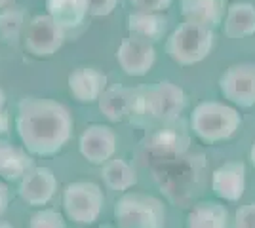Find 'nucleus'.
I'll return each instance as SVG.
<instances>
[{
  "mask_svg": "<svg viewBox=\"0 0 255 228\" xmlns=\"http://www.w3.org/2000/svg\"><path fill=\"white\" fill-rule=\"evenodd\" d=\"M15 130L27 152L53 156L73 137L75 120L69 109L44 97H25L17 107Z\"/></svg>",
  "mask_w": 255,
  "mask_h": 228,
  "instance_id": "1",
  "label": "nucleus"
},
{
  "mask_svg": "<svg viewBox=\"0 0 255 228\" xmlns=\"http://www.w3.org/2000/svg\"><path fill=\"white\" fill-rule=\"evenodd\" d=\"M242 126L240 112L219 101H202L191 114V130L200 141L213 145L231 139Z\"/></svg>",
  "mask_w": 255,
  "mask_h": 228,
  "instance_id": "2",
  "label": "nucleus"
},
{
  "mask_svg": "<svg viewBox=\"0 0 255 228\" xmlns=\"http://www.w3.org/2000/svg\"><path fill=\"white\" fill-rule=\"evenodd\" d=\"M213 29L198 23L185 21L168 36L166 54L177 65L191 67L204 61L213 50Z\"/></svg>",
  "mask_w": 255,
  "mask_h": 228,
  "instance_id": "3",
  "label": "nucleus"
},
{
  "mask_svg": "<svg viewBox=\"0 0 255 228\" xmlns=\"http://www.w3.org/2000/svg\"><path fill=\"white\" fill-rule=\"evenodd\" d=\"M115 221L118 228H164L166 206L156 196L126 192L115 204Z\"/></svg>",
  "mask_w": 255,
  "mask_h": 228,
  "instance_id": "4",
  "label": "nucleus"
},
{
  "mask_svg": "<svg viewBox=\"0 0 255 228\" xmlns=\"http://www.w3.org/2000/svg\"><path fill=\"white\" fill-rule=\"evenodd\" d=\"M137 89V114H145L156 120L177 118L187 107V95L183 87L170 80L156 82L152 86H141Z\"/></svg>",
  "mask_w": 255,
  "mask_h": 228,
  "instance_id": "5",
  "label": "nucleus"
},
{
  "mask_svg": "<svg viewBox=\"0 0 255 228\" xmlns=\"http://www.w3.org/2000/svg\"><path fill=\"white\" fill-rule=\"evenodd\" d=\"M105 206L101 186L92 181L69 183L63 190L65 215L76 225H94Z\"/></svg>",
  "mask_w": 255,
  "mask_h": 228,
  "instance_id": "6",
  "label": "nucleus"
},
{
  "mask_svg": "<svg viewBox=\"0 0 255 228\" xmlns=\"http://www.w3.org/2000/svg\"><path fill=\"white\" fill-rule=\"evenodd\" d=\"M219 89L227 101L240 109L255 105V63L229 67L219 78Z\"/></svg>",
  "mask_w": 255,
  "mask_h": 228,
  "instance_id": "7",
  "label": "nucleus"
},
{
  "mask_svg": "<svg viewBox=\"0 0 255 228\" xmlns=\"http://www.w3.org/2000/svg\"><path fill=\"white\" fill-rule=\"evenodd\" d=\"M65 42V29L50 15H36L27 27L25 48L34 57H52Z\"/></svg>",
  "mask_w": 255,
  "mask_h": 228,
  "instance_id": "8",
  "label": "nucleus"
},
{
  "mask_svg": "<svg viewBox=\"0 0 255 228\" xmlns=\"http://www.w3.org/2000/svg\"><path fill=\"white\" fill-rule=\"evenodd\" d=\"M117 145L118 139L113 128L103 124H92L82 131L78 139V151L90 163L103 165L115 156Z\"/></svg>",
  "mask_w": 255,
  "mask_h": 228,
  "instance_id": "9",
  "label": "nucleus"
},
{
  "mask_svg": "<svg viewBox=\"0 0 255 228\" xmlns=\"http://www.w3.org/2000/svg\"><path fill=\"white\" fill-rule=\"evenodd\" d=\"M117 61L126 75L145 76L156 61V52L152 42L129 34V38H124L118 46Z\"/></svg>",
  "mask_w": 255,
  "mask_h": 228,
  "instance_id": "10",
  "label": "nucleus"
},
{
  "mask_svg": "<svg viewBox=\"0 0 255 228\" xmlns=\"http://www.w3.org/2000/svg\"><path fill=\"white\" fill-rule=\"evenodd\" d=\"M17 192L27 206H48L57 192V177L50 167H31L21 177Z\"/></svg>",
  "mask_w": 255,
  "mask_h": 228,
  "instance_id": "11",
  "label": "nucleus"
},
{
  "mask_svg": "<svg viewBox=\"0 0 255 228\" xmlns=\"http://www.w3.org/2000/svg\"><path fill=\"white\" fill-rule=\"evenodd\" d=\"M107 89V75L96 67H78L69 75V91L78 103H96Z\"/></svg>",
  "mask_w": 255,
  "mask_h": 228,
  "instance_id": "12",
  "label": "nucleus"
},
{
  "mask_svg": "<svg viewBox=\"0 0 255 228\" xmlns=\"http://www.w3.org/2000/svg\"><path fill=\"white\" fill-rule=\"evenodd\" d=\"M212 190L225 202H238L246 190L244 162H225L212 175Z\"/></svg>",
  "mask_w": 255,
  "mask_h": 228,
  "instance_id": "13",
  "label": "nucleus"
},
{
  "mask_svg": "<svg viewBox=\"0 0 255 228\" xmlns=\"http://www.w3.org/2000/svg\"><path fill=\"white\" fill-rule=\"evenodd\" d=\"M99 110L111 122H122L137 114V89L133 87H107L99 97Z\"/></svg>",
  "mask_w": 255,
  "mask_h": 228,
  "instance_id": "14",
  "label": "nucleus"
},
{
  "mask_svg": "<svg viewBox=\"0 0 255 228\" xmlns=\"http://www.w3.org/2000/svg\"><path fill=\"white\" fill-rule=\"evenodd\" d=\"M181 15L185 21H192L215 29L223 23L225 0H179Z\"/></svg>",
  "mask_w": 255,
  "mask_h": 228,
  "instance_id": "15",
  "label": "nucleus"
},
{
  "mask_svg": "<svg viewBox=\"0 0 255 228\" xmlns=\"http://www.w3.org/2000/svg\"><path fill=\"white\" fill-rule=\"evenodd\" d=\"M185 228H231V217L223 204L206 200L191 209Z\"/></svg>",
  "mask_w": 255,
  "mask_h": 228,
  "instance_id": "16",
  "label": "nucleus"
},
{
  "mask_svg": "<svg viewBox=\"0 0 255 228\" xmlns=\"http://www.w3.org/2000/svg\"><path fill=\"white\" fill-rule=\"evenodd\" d=\"M168 29V19L160 11H135L128 15V31L149 42H158Z\"/></svg>",
  "mask_w": 255,
  "mask_h": 228,
  "instance_id": "17",
  "label": "nucleus"
},
{
  "mask_svg": "<svg viewBox=\"0 0 255 228\" xmlns=\"http://www.w3.org/2000/svg\"><path fill=\"white\" fill-rule=\"evenodd\" d=\"M225 36L229 38H246L255 34V6L250 2H234L227 8L225 15Z\"/></svg>",
  "mask_w": 255,
  "mask_h": 228,
  "instance_id": "18",
  "label": "nucleus"
},
{
  "mask_svg": "<svg viewBox=\"0 0 255 228\" xmlns=\"http://www.w3.org/2000/svg\"><path fill=\"white\" fill-rule=\"evenodd\" d=\"M46 8L48 15L67 31L84 23L88 15V0H46Z\"/></svg>",
  "mask_w": 255,
  "mask_h": 228,
  "instance_id": "19",
  "label": "nucleus"
},
{
  "mask_svg": "<svg viewBox=\"0 0 255 228\" xmlns=\"http://www.w3.org/2000/svg\"><path fill=\"white\" fill-rule=\"evenodd\" d=\"M101 179L111 190H129L131 186L137 185V173L135 169L122 158H111L107 163H103Z\"/></svg>",
  "mask_w": 255,
  "mask_h": 228,
  "instance_id": "20",
  "label": "nucleus"
},
{
  "mask_svg": "<svg viewBox=\"0 0 255 228\" xmlns=\"http://www.w3.org/2000/svg\"><path fill=\"white\" fill-rule=\"evenodd\" d=\"M31 167H34L32 158L23 151V149H17V147H15L13 152H11V156L8 158L6 165L0 169V175H2V179H6V181H17V179H21L23 175L27 173Z\"/></svg>",
  "mask_w": 255,
  "mask_h": 228,
  "instance_id": "21",
  "label": "nucleus"
},
{
  "mask_svg": "<svg viewBox=\"0 0 255 228\" xmlns=\"http://www.w3.org/2000/svg\"><path fill=\"white\" fill-rule=\"evenodd\" d=\"M29 228H67V223L55 209H38L29 219Z\"/></svg>",
  "mask_w": 255,
  "mask_h": 228,
  "instance_id": "22",
  "label": "nucleus"
},
{
  "mask_svg": "<svg viewBox=\"0 0 255 228\" xmlns=\"http://www.w3.org/2000/svg\"><path fill=\"white\" fill-rule=\"evenodd\" d=\"M23 27V13L19 10H6L0 13V34L6 40H15Z\"/></svg>",
  "mask_w": 255,
  "mask_h": 228,
  "instance_id": "23",
  "label": "nucleus"
},
{
  "mask_svg": "<svg viewBox=\"0 0 255 228\" xmlns=\"http://www.w3.org/2000/svg\"><path fill=\"white\" fill-rule=\"evenodd\" d=\"M233 228H255V202L236 209Z\"/></svg>",
  "mask_w": 255,
  "mask_h": 228,
  "instance_id": "24",
  "label": "nucleus"
},
{
  "mask_svg": "<svg viewBox=\"0 0 255 228\" xmlns=\"http://www.w3.org/2000/svg\"><path fill=\"white\" fill-rule=\"evenodd\" d=\"M118 0H88V13L94 17H105L113 13Z\"/></svg>",
  "mask_w": 255,
  "mask_h": 228,
  "instance_id": "25",
  "label": "nucleus"
},
{
  "mask_svg": "<svg viewBox=\"0 0 255 228\" xmlns=\"http://www.w3.org/2000/svg\"><path fill=\"white\" fill-rule=\"evenodd\" d=\"M131 4L139 11H166L170 8L171 0H131Z\"/></svg>",
  "mask_w": 255,
  "mask_h": 228,
  "instance_id": "26",
  "label": "nucleus"
},
{
  "mask_svg": "<svg viewBox=\"0 0 255 228\" xmlns=\"http://www.w3.org/2000/svg\"><path fill=\"white\" fill-rule=\"evenodd\" d=\"M13 149H15L13 145H10L6 139H2V137H0V169L6 165V162H8V158L11 156Z\"/></svg>",
  "mask_w": 255,
  "mask_h": 228,
  "instance_id": "27",
  "label": "nucleus"
},
{
  "mask_svg": "<svg viewBox=\"0 0 255 228\" xmlns=\"http://www.w3.org/2000/svg\"><path fill=\"white\" fill-rule=\"evenodd\" d=\"M8 206H10V188L6 183L0 181V217L6 213Z\"/></svg>",
  "mask_w": 255,
  "mask_h": 228,
  "instance_id": "28",
  "label": "nucleus"
},
{
  "mask_svg": "<svg viewBox=\"0 0 255 228\" xmlns=\"http://www.w3.org/2000/svg\"><path fill=\"white\" fill-rule=\"evenodd\" d=\"M6 128H8V116H6V112L2 110V112H0V133H4Z\"/></svg>",
  "mask_w": 255,
  "mask_h": 228,
  "instance_id": "29",
  "label": "nucleus"
},
{
  "mask_svg": "<svg viewBox=\"0 0 255 228\" xmlns=\"http://www.w3.org/2000/svg\"><path fill=\"white\" fill-rule=\"evenodd\" d=\"M6 107V95H4V91H2V87H0V112L4 110Z\"/></svg>",
  "mask_w": 255,
  "mask_h": 228,
  "instance_id": "30",
  "label": "nucleus"
},
{
  "mask_svg": "<svg viewBox=\"0 0 255 228\" xmlns=\"http://www.w3.org/2000/svg\"><path fill=\"white\" fill-rule=\"evenodd\" d=\"M250 160H252V163H254L255 167V143L252 145V151H250Z\"/></svg>",
  "mask_w": 255,
  "mask_h": 228,
  "instance_id": "31",
  "label": "nucleus"
},
{
  "mask_svg": "<svg viewBox=\"0 0 255 228\" xmlns=\"http://www.w3.org/2000/svg\"><path fill=\"white\" fill-rule=\"evenodd\" d=\"M0 228H13L10 223H6V221H0Z\"/></svg>",
  "mask_w": 255,
  "mask_h": 228,
  "instance_id": "32",
  "label": "nucleus"
},
{
  "mask_svg": "<svg viewBox=\"0 0 255 228\" xmlns=\"http://www.w3.org/2000/svg\"><path fill=\"white\" fill-rule=\"evenodd\" d=\"M8 4H10V0H0V10H2V8H6Z\"/></svg>",
  "mask_w": 255,
  "mask_h": 228,
  "instance_id": "33",
  "label": "nucleus"
},
{
  "mask_svg": "<svg viewBox=\"0 0 255 228\" xmlns=\"http://www.w3.org/2000/svg\"><path fill=\"white\" fill-rule=\"evenodd\" d=\"M99 228H115V227H111V225H103V227H99Z\"/></svg>",
  "mask_w": 255,
  "mask_h": 228,
  "instance_id": "34",
  "label": "nucleus"
}]
</instances>
